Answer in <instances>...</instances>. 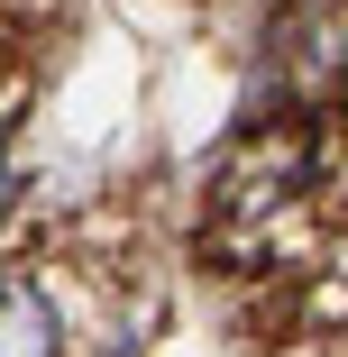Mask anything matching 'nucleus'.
I'll return each instance as SVG.
<instances>
[{"mask_svg":"<svg viewBox=\"0 0 348 357\" xmlns=\"http://www.w3.org/2000/svg\"><path fill=\"white\" fill-rule=\"evenodd\" d=\"M294 46H285V74H294V92H339L348 83V0H303L294 10V28H285Z\"/></svg>","mask_w":348,"mask_h":357,"instance_id":"nucleus-1","label":"nucleus"},{"mask_svg":"<svg viewBox=\"0 0 348 357\" xmlns=\"http://www.w3.org/2000/svg\"><path fill=\"white\" fill-rule=\"evenodd\" d=\"M0 357H64V321L37 284H0Z\"/></svg>","mask_w":348,"mask_h":357,"instance_id":"nucleus-2","label":"nucleus"}]
</instances>
